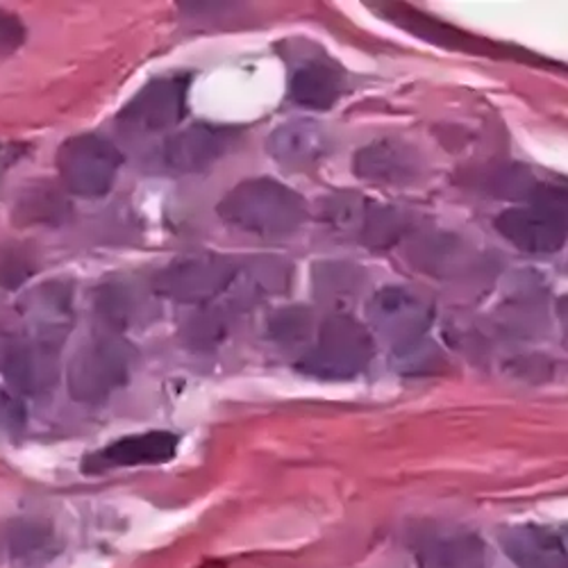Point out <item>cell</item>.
Instances as JSON below:
<instances>
[{
	"label": "cell",
	"instance_id": "cell-18",
	"mask_svg": "<svg viewBox=\"0 0 568 568\" xmlns=\"http://www.w3.org/2000/svg\"><path fill=\"white\" fill-rule=\"evenodd\" d=\"M310 333V314L303 307L282 310L271 318V337L280 344L303 342Z\"/></svg>",
	"mask_w": 568,
	"mask_h": 568
},
{
	"label": "cell",
	"instance_id": "cell-23",
	"mask_svg": "<svg viewBox=\"0 0 568 568\" xmlns=\"http://www.w3.org/2000/svg\"><path fill=\"white\" fill-rule=\"evenodd\" d=\"M564 544H566V548H568V532L564 535Z\"/></svg>",
	"mask_w": 568,
	"mask_h": 568
},
{
	"label": "cell",
	"instance_id": "cell-22",
	"mask_svg": "<svg viewBox=\"0 0 568 568\" xmlns=\"http://www.w3.org/2000/svg\"><path fill=\"white\" fill-rule=\"evenodd\" d=\"M8 353H10V346H8V342L3 339V335H0V371L6 368V359H8Z\"/></svg>",
	"mask_w": 568,
	"mask_h": 568
},
{
	"label": "cell",
	"instance_id": "cell-20",
	"mask_svg": "<svg viewBox=\"0 0 568 568\" xmlns=\"http://www.w3.org/2000/svg\"><path fill=\"white\" fill-rule=\"evenodd\" d=\"M26 41V26L19 17L0 10V55H12Z\"/></svg>",
	"mask_w": 568,
	"mask_h": 568
},
{
	"label": "cell",
	"instance_id": "cell-11",
	"mask_svg": "<svg viewBox=\"0 0 568 568\" xmlns=\"http://www.w3.org/2000/svg\"><path fill=\"white\" fill-rule=\"evenodd\" d=\"M0 550L17 568H45L62 552L55 530L34 518H17L6 526Z\"/></svg>",
	"mask_w": 568,
	"mask_h": 568
},
{
	"label": "cell",
	"instance_id": "cell-19",
	"mask_svg": "<svg viewBox=\"0 0 568 568\" xmlns=\"http://www.w3.org/2000/svg\"><path fill=\"white\" fill-rule=\"evenodd\" d=\"M34 266L26 251L14 246H0V287L17 290L32 275Z\"/></svg>",
	"mask_w": 568,
	"mask_h": 568
},
{
	"label": "cell",
	"instance_id": "cell-16",
	"mask_svg": "<svg viewBox=\"0 0 568 568\" xmlns=\"http://www.w3.org/2000/svg\"><path fill=\"white\" fill-rule=\"evenodd\" d=\"M418 568H483L480 541L464 535H435L420 541Z\"/></svg>",
	"mask_w": 568,
	"mask_h": 568
},
{
	"label": "cell",
	"instance_id": "cell-13",
	"mask_svg": "<svg viewBox=\"0 0 568 568\" xmlns=\"http://www.w3.org/2000/svg\"><path fill=\"white\" fill-rule=\"evenodd\" d=\"M344 89V71L337 64L327 60H312L294 71L290 82V97L301 108L325 112L337 105Z\"/></svg>",
	"mask_w": 568,
	"mask_h": 568
},
{
	"label": "cell",
	"instance_id": "cell-21",
	"mask_svg": "<svg viewBox=\"0 0 568 568\" xmlns=\"http://www.w3.org/2000/svg\"><path fill=\"white\" fill-rule=\"evenodd\" d=\"M26 158V146L21 144H0V180L8 175V171Z\"/></svg>",
	"mask_w": 568,
	"mask_h": 568
},
{
	"label": "cell",
	"instance_id": "cell-3",
	"mask_svg": "<svg viewBox=\"0 0 568 568\" xmlns=\"http://www.w3.org/2000/svg\"><path fill=\"white\" fill-rule=\"evenodd\" d=\"M373 355V342L366 329L351 316L327 318L316 346L296 366L316 377H353L366 368Z\"/></svg>",
	"mask_w": 568,
	"mask_h": 568
},
{
	"label": "cell",
	"instance_id": "cell-10",
	"mask_svg": "<svg viewBox=\"0 0 568 568\" xmlns=\"http://www.w3.org/2000/svg\"><path fill=\"white\" fill-rule=\"evenodd\" d=\"M496 227L514 246L528 253H552L568 236V227L541 205L507 210L498 216Z\"/></svg>",
	"mask_w": 568,
	"mask_h": 568
},
{
	"label": "cell",
	"instance_id": "cell-4",
	"mask_svg": "<svg viewBox=\"0 0 568 568\" xmlns=\"http://www.w3.org/2000/svg\"><path fill=\"white\" fill-rule=\"evenodd\" d=\"M132 366V348L119 337H101L87 344L71 362L69 389L75 400L101 403L125 385Z\"/></svg>",
	"mask_w": 568,
	"mask_h": 568
},
{
	"label": "cell",
	"instance_id": "cell-9",
	"mask_svg": "<svg viewBox=\"0 0 568 568\" xmlns=\"http://www.w3.org/2000/svg\"><path fill=\"white\" fill-rule=\"evenodd\" d=\"M236 132L214 125H192L164 141L162 158L171 171L201 173L219 162L234 144Z\"/></svg>",
	"mask_w": 568,
	"mask_h": 568
},
{
	"label": "cell",
	"instance_id": "cell-7",
	"mask_svg": "<svg viewBox=\"0 0 568 568\" xmlns=\"http://www.w3.org/2000/svg\"><path fill=\"white\" fill-rule=\"evenodd\" d=\"M189 78H162L149 82L125 105L119 121L130 132H164L186 114Z\"/></svg>",
	"mask_w": 568,
	"mask_h": 568
},
{
	"label": "cell",
	"instance_id": "cell-6",
	"mask_svg": "<svg viewBox=\"0 0 568 568\" xmlns=\"http://www.w3.org/2000/svg\"><path fill=\"white\" fill-rule=\"evenodd\" d=\"M368 321L400 353H407L428 329L430 307L407 290L389 287L373 296L368 305Z\"/></svg>",
	"mask_w": 568,
	"mask_h": 568
},
{
	"label": "cell",
	"instance_id": "cell-17",
	"mask_svg": "<svg viewBox=\"0 0 568 568\" xmlns=\"http://www.w3.org/2000/svg\"><path fill=\"white\" fill-rule=\"evenodd\" d=\"M69 210L64 199L55 194L51 186H37L19 201L17 216L21 223H53L62 221V214Z\"/></svg>",
	"mask_w": 568,
	"mask_h": 568
},
{
	"label": "cell",
	"instance_id": "cell-1",
	"mask_svg": "<svg viewBox=\"0 0 568 568\" xmlns=\"http://www.w3.org/2000/svg\"><path fill=\"white\" fill-rule=\"evenodd\" d=\"M216 210L227 225L271 240L296 232L307 221L303 196L273 178H253L236 184Z\"/></svg>",
	"mask_w": 568,
	"mask_h": 568
},
{
	"label": "cell",
	"instance_id": "cell-12",
	"mask_svg": "<svg viewBox=\"0 0 568 568\" xmlns=\"http://www.w3.org/2000/svg\"><path fill=\"white\" fill-rule=\"evenodd\" d=\"M329 151L327 134L312 121H290L268 136L271 158L292 171L314 169Z\"/></svg>",
	"mask_w": 568,
	"mask_h": 568
},
{
	"label": "cell",
	"instance_id": "cell-8",
	"mask_svg": "<svg viewBox=\"0 0 568 568\" xmlns=\"http://www.w3.org/2000/svg\"><path fill=\"white\" fill-rule=\"evenodd\" d=\"M178 446H180V439L166 430L123 437L97 453L87 455L82 459V470L87 476H101V473H108L112 468L164 464L175 457Z\"/></svg>",
	"mask_w": 568,
	"mask_h": 568
},
{
	"label": "cell",
	"instance_id": "cell-2",
	"mask_svg": "<svg viewBox=\"0 0 568 568\" xmlns=\"http://www.w3.org/2000/svg\"><path fill=\"white\" fill-rule=\"evenodd\" d=\"M55 164L71 194L101 199L114 186L123 155L101 134H75L60 146Z\"/></svg>",
	"mask_w": 568,
	"mask_h": 568
},
{
	"label": "cell",
	"instance_id": "cell-14",
	"mask_svg": "<svg viewBox=\"0 0 568 568\" xmlns=\"http://www.w3.org/2000/svg\"><path fill=\"white\" fill-rule=\"evenodd\" d=\"M416 158L398 141H375L355 158V173L381 184H403L416 175Z\"/></svg>",
	"mask_w": 568,
	"mask_h": 568
},
{
	"label": "cell",
	"instance_id": "cell-5",
	"mask_svg": "<svg viewBox=\"0 0 568 568\" xmlns=\"http://www.w3.org/2000/svg\"><path fill=\"white\" fill-rule=\"evenodd\" d=\"M240 266L225 257L201 255L175 262L158 277V292L180 303H207L230 290Z\"/></svg>",
	"mask_w": 568,
	"mask_h": 568
},
{
	"label": "cell",
	"instance_id": "cell-15",
	"mask_svg": "<svg viewBox=\"0 0 568 568\" xmlns=\"http://www.w3.org/2000/svg\"><path fill=\"white\" fill-rule=\"evenodd\" d=\"M505 548L518 568H568V548L561 535L537 528L514 530L505 539Z\"/></svg>",
	"mask_w": 568,
	"mask_h": 568
}]
</instances>
